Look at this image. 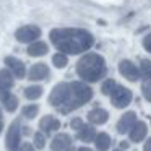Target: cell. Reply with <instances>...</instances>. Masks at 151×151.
I'll use <instances>...</instances> for the list:
<instances>
[{
    "instance_id": "20",
    "label": "cell",
    "mask_w": 151,
    "mask_h": 151,
    "mask_svg": "<svg viewBox=\"0 0 151 151\" xmlns=\"http://www.w3.org/2000/svg\"><path fill=\"white\" fill-rule=\"evenodd\" d=\"M41 94H42V88L41 86H28L24 89V96L28 99H37Z\"/></svg>"
},
{
    "instance_id": "19",
    "label": "cell",
    "mask_w": 151,
    "mask_h": 151,
    "mask_svg": "<svg viewBox=\"0 0 151 151\" xmlns=\"http://www.w3.org/2000/svg\"><path fill=\"white\" fill-rule=\"evenodd\" d=\"M138 68H140V75L143 76L146 81H150V78H151V62L150 60H141Z\"/></svg>"
},
{
    "instance_id": "32",
    "label": "cell",
    "mask_w": 151,
    "mask_h": 151,
    "mask_svg": "<svg viewBox=\"0 0 151 151\" xmlns=\"http://www.w3.org/2000/svg\"><path fill=\"white\" fill-rule=\"evenodd\" d=\"M78 151H93V150H89V148H85V146H83V148H80Z\"/></svg>"
},
{
    "instance_id": "15",
    "label": "cell",
    "mask_w": 151,
    "mask_h": 151,
    "mask_svg": "<svg viewBox=\"0 0 151 151\" xmlns=\"http://www.w3.org/2000/svg\"><path fill=\"white\" fill-rule=\"evenodd\" d=\"M5 63H7V67L18 76V78H23V76L26 75V68H24L23 62H20V60L13 59V57H7V59H5Z\"/></svg>"
},
{
    "instance_id": "5",
    "label": "cell",
    "mask_w": 151,
    "mask_h": 151,
    "mask_svg": "<svg viewBox=\"0 0 151 151\" xmlns=\"http://www.w3.org/2000/svg\"><path fill=\"white\" fill-rule=\"evenodd\" d=\"M20 137H21V132H20V120H13V124L10 125L8 128V133H7V148L8 151H17L20 150Z\"/></svg>"
},
{
    "instance_id": "27",
    "label": "cell",
    "mask_w": 151,
    "mask_h": 151,
    "mask_svg": "<svg viewBox=\"0 0 151 151\" xmlns=\"http://www.w3.org/2000/svg\"><path fill=\"white\" fill-rule=\"evenodd\" d=\"M143 47L148 50V52H151V34H148V36L143 39Z\"/></svg>"
},
{
    "instance_id": "22",
    "label": "cell",
    "mask_w": 151,
    "mask_h": 151,
    "mask_svg": "<svg viewBox=\"0 0 151 151\" xmlns=\"http://www.w3.org/2000/svg\"><path fill=\"white\" fill-rule=\"evenodd\" d=\"M37 106H26V107L23 109V115L26 119H34L36 117V114H37Z\"/></svg>"
},
{
    "instance_id": "4",
    "label": "cell",
    "mask_w": 151,
    "mask_h": 151,
    "mask_svg": "<svg viewBox=\"0 0 151 151\" xmlns=\"http://www.w3.org/2000/svg\"><path fill=\"white\" fill-rule=\"evenodd\" d=\"M101 91L104 93L106 96L111 98V102L119 109L127 107L132 102V91L127 89L125 86L119 85L115 80H106L101 86Z\"/></svg>"
},
{
    "instance_id": "12",
    "label": "cell",
    "mask_w": 151,
    "mask_h": 151,
    "mask_svg": "<svg viewBox=\"0 0 151 151\" xmlns=\"http://www.w3.org/2000/svg\"><path fill=\"white\" fill-rule=\"evenodd\" d=\"M146 132H148L146 124L138 120L137 124L133 125V128L130 130V141H133V143H140V141L146 137Z\"/></svg>"
},
{
    "instance_id": "9",
    "label": "cell",
    "mask_w": 151,
    "mask_h": 151,
    "mask_svg": "<svg viewBox=\"0 0 151 151\" xmlns=\"http://www.w3.org/2000/svg\"><path fill=\"white\" fill-rule=\"evenodd\" d=\"M137 115H135V112H125L124 115L120 117V120H119L117 124V132L119 133H127V132H130L132 128H133V125L137 124Z\"/></svg>"
},
{
    "instance_id": "26",
    "label": "cell",
    "mask_w": 151,
    "mask_h": 151,
    "mask_svg": "<svg viewBox=\"0 0 151 151\" xmlns=\"http://www.w3.org/2000/svg\"><path fill=\"white\" fill-rule=\"evenodd\" d=\"M70 125H72V128H73V130L80 132L83 127H85V122H83L81 119H73V120H72V124H70Z\"/></svg>"
},
{
    "instance_id": "14",
    "label": "cell",
    "mask_w": 151,
    "mask_h": 151,
    "mask_svg": "<svg viewBox=\"0 0 151 151\" xmlns=\"http://www.w3.org/2000/svg\"><path fill=\"white\" fill-rule=\"evenodd\" d=\"M39 127H41V130L46 132V133H52V132L59 130L60 122L57 120L55 117H52V115H46V117H42V120L39 122Z\"/></svg>"
},
{
    "instance_id": "29",
    "label": "cell",
    "mask_w": 151,
    "mask_h": 151,
    "mask_svg": "<svg viewBox=\"0 0 151 151\" xmlns=\"http://www.w3.org/2000/svg\"><path fill=\"white\" fill-rule=\"evenodd\" d=\"M143 151H151V138L146 141V145H145V150H143Z\"/></svg>"
},
{
    "instance_id": "17",
    "label": "cell",
    "mask_w": 151,
    "mask_h": 151,
    "mask_svg": "<svg viewBox=\"0 0 151 151\" xmlns=\"http://www.w3.org/2000/svg\"><path fill=\"white\" fill-rule=\"evenodd\" d=\"M47 50H49V47H47L46 42H34L31 44L29 47H28V54L33 57H39V55H44V54H47Z\"/></svg>"
},
{
    "instance_id": "1",
    "label": "cell",
    "mask_w": 151,
    "mask_h": 151,
    "mask_svg": "<svg viewBox=\"0 0 151 151\" xmlns=\"http://www.w3.org/2000/svg\"><path fill=\"white\" fill-rule=\"evenodd\" d=\"M93 98V91L88 85L80 81L60 83L50 93L49 102L60 112V114H70L72 111L78 109L80 106L86 104Z\"/></svg>"
},
{
    "instance_id": "31",
    "label": "cell",
    "mask_w": 151,
    "mask_h": 151,
    "mask_svg": "<svg viewBox=\"0 0 151 151\" xmlns=\"http://www.w3.org/2000/svg\"><path fill=\"white\" fill-rule=\"evenodd\" d=\"M2 120H4V119H2V112H0V132H2V127H4V122Z\"/></svg>"
},
{
    "instance_id": "33",
    "label": "cell",
    "mask_w": 151,
    "mask_h": 151,
    "mask_svg": "<svg viewBox=\"0 0 151 151\" xmlns=\"http://www.w3.org/2000/svg\"><path fill=\"white\" fill-rule=\"evenodd\" d=\"M114 151H124V150H114Z\"/></svg>"
},
{
    "instance_id": "8",
    "label": "cell",
    "mask_w": 151,
    "mask_h": 151,
    "mask_svg": "<svg viewBox=\"0 0 151 151\" xmlns=\"http://www.w3.org/2000/svg\"><path fill=\"white\" fill-rule=\"evenodd\" d=\"M41 36V29L37 26H23L15 33V37L21 42H33Z\"/></svg>"
},
{
    "instance_id": "23",
    "label": "cell",
    "mask_w": 151,
    "mask_h": 151,
    "mask_svg": "<svg viewBox=\"0 0 151 151\" xmlns=\"http://www.w3.org/2000/svg\"><path fill=\"white\" fill-rule=\"evenodd\" d=\"M4 106H5V109H7V111H10V112H13L15 109H17V106H18V99L15 98L13 94L10 96V98L7 99V101L4 102Z\"/></svg>"
},
{
    "instance_id": "10",
    "label": "cell",
    "mask_w": 151,
    "mask_h": 151,
    "mask_svg": "<svg viewBox=\"0 0 151 151\" xmlns=\"http://www.w3.org/2000/svg\"><path fill=\"white\" fill-rule=\"evenodd\" d=\"M72 148V138L67 133H60L52 140V151H70Z\"/></svg>"
},
{
    "instance_id": "2",
    "label": "cell",
    "mask_w": 151,
    "mask_h": 151,
    "mask_svg": "<svg viewBox=\"0 0 151 151\" xmlns=\"http://www.w3.org/2000/svg\"><path fill=\"white\" fill-rule=\"evenodd\" d=\"M50 41L62 54H81L93 46L94 37L85 29L63 28L54 29L50 33Z\"/></svg>"
},
{
    "instance_id": "18",
    "label": "cell",
    "mask_w": 151,
    "mask_h": 151,
    "mask_svg": "<svg viewBox=\"0 0 151 151\" xmlns=\"http://www.w3.org/2000/svg\"><path fill=\"white\" fill-rule=\"evenodd\" d=\"M96 135L98 133L94 132V128H93L91 125H85V127L78 132V138L81 141H85V143H89V141L96 140Z\"/></svg>"
},
{
    "instance_id": "25",
    "label": "cell",
    "mask_w": 151,
    "mask_h": 151,
    "mask_svg": "<svg viewBox=\"0 0 151 151\" xmlns=\"http://www.w3.org/2000/svg\"><path fill=\"white\" fill-rule=\"evenodd\" d=\"M44 145H46V138H44L42 133H39V132H37V133L34 135V146L41 150V148H44Z\"/></svg>"
},
{
    "instance_id": "24",
    "label": "cell",
    "mask_w": 151,
    "mask_h": 151,
    "mask_svg": "<svg viewBox=\"0 0 151 151\" xmlns=\"http://www.w3.org/2000/svg\"><path fill=\"white\" fill-rule=\"evenodd\" d=\"M141 91H143V96L146 98V101L151 102V80L150 81H145L143 86H141Z\"/></svg>"
},
{
    "instance_id": "7",
    "label": "cell",
    "mask_w": 151,
    "mask_h": 151,
    "mask_svg": "<svg viewBox=\"0 0 151 151\" xmlns=\"http://www.w3.org/2000/svg\"><path fill=\"white\" fill-rule=\"evenodd\" d=\"M12 85H13V78H12L10 70H2L0 72V99H2V102H5L12 96Z\"/></svg>"
},
{
    "instance_id": "30",
    "label": "cell",
    "mask_w": 151,
    "mask_h": 151,
    "mask_svg": "<svg viewBox=\"0 0 151 151\" xmlns=\"http://www.w3.org/2000/svg\"><path fill=\"white\" fill-rule=\"evenodd\" d=\"M120 148H124V150H125V148H128V143H127V141H122V143H120Z\"/></svg>"
},
{
    "instance_id": "28",
    "label": "cell",
    "mask_w": 151,
    "mask_h": 151,
    "mask_svg": "<svg viewBox=\"0 0 151 151\" xmlns=\"http://www.w3.org/2000/svg\"><path fill=\"white\" fill-rule=\"evenodd\" d=\"M20 151H34V148L31 146V145H28V143H24L23 146L20 148Z\"/></svg>"
},
{
    "instance_id": "3",
    "label": "cell",
    "mask_w": 151,
    "mask_h": 151,
    "mask_svg": "<svg viewBox=\"0 0 151 151\" xmlns=\"http://www.w3.org/2000/svg\"><path fill=\"white\" fill-rule=\"evenodd\" d=\"M106 72H107V67L99 54H86L76 63V73L80 75V78L89 83L101 80Z\"/></svg>"
},
{
    "instance_id": "13",
    "label": "cell",
    "mask_w": 151,
    "mask_h": 151,
    "mask_svg": "<svg viewBox=\"0 0 151 151\" xmlns=\"http://www.w3.org/2000/svg\"><path fill=\"white\" fill-rule=\"evenodd\" d=\"M107 119H109V114H107V111L102 109V107H96L88 114V120L91 122V124H96V125L106 124Z\"/></svg>"
},
{
    "instance_id": "11",
    "label": "cell",
    "mask_w": 151,
    "mask_h": 151,
    "mask_svg": "<svg viewBox=\"0 0 151 151\" xmlns=\"http://www.w3.org/2000/svg\"><path fill=\"white\" fill-rule=\"evenodd\" d=\"M47 75H49L47 65H44V63H36V65L31 67L29 73H28V78H29L31 81H39V80H44Z\"/></svg>"
},
{
    "instance_id": "16",
    "label": "cell",
    "mask_w": 151,
    "mask_h": 151,
    "mask_svg": "<svg viewBox=\"0 0 151 151\" xmlns=\"http://www.w3.org/2000/svg\"><path fill=\"white\" fill-rule=\"evenodd\" d=\"M94 141H96V148H98L99 151H107L109 148H111V137H109L107 133H104V132L96 135Z\"/></svg>"
},
{
    "instance_id": "21",
    "label": "cell",
    "mask_w": 151,
    "mask_h": 151,
    "mask_svg": "<svg viewBox=\"0 0 151 151\" xmlns=\"http://www.w3.org/2000/svg\"><path fill=\"white\" fill-rule=\"evenodd\" d=\"M52 62H54V65L55 67H59V68H62V67H65L67 65V57H65V54H55V55L52 57Z\"/></svg>"
},
{
    "instance_id": "6",
    "label": "cell",
    "mask_w": 151,
    "mask_h": 151,
    "mask_svg": "<svg viewBox=\"0 0 151 151\" xmlns=\"http://www.w3.org/2000/svg\"><path fill=\"white\" fill-rule=\"evenodd\" d=\"M119 72H120V75L124 76V78L130 80V81H137L141 76L140 68H138L133 62H130V60H122V62L119 63Z\"/></svg>"
}]
</instances>
